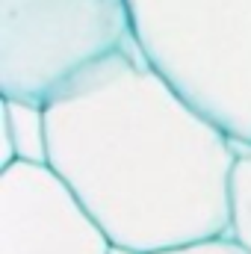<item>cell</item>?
I'll list each match as a JSON object with an SVG mask.
<instances>
[{"label": "cell", "mask_w": 251, "mask_h": 254, "mask_svg": "<svg viewBox=\"0 0 251 254\" xmlns=\"http://www.w3.org/2000/svg\"><path fill=\"white\" fill-rule=\"evenodd\" d=\"M163 254H249L237 240L231 237H219V240H207V243H195L187 249H175V252H163Z\"/></svg>", "instance_id": "52a82bcc"}, {"label": "cell", "mask_w": 251, "mask_h": 254, "mask_svg": "<svg viewBox=\"0 0 251 254\" xmlns=\"http://www.w3.org/2000/svg\"><path fill=\"white\" fill-rule=\"evenodd\" d=\"M12 163H48L45 107L6 101L0 104V169Z\"/></svg>", "instance_id": "5b68a950"}, {"label": "cell", "mask_w": 251, "mask_h": 254, "mask_svg": "<svg viewBox=\"0 0 251 254\" xmlns=\"http://www.w3.org/2000/svg\"><path fill=\"white\" fill-rule=\"evenodd\" d=\"M107 254H139V252H133V249H125V246H110V252Z\"/></svg>", "instance_id": "ba28073f"}, {"label": "cell", "mask_w": 251, "mask_h": 254, "mask_svg": "<svg viewBox=\"0 0 251 254\" xmlns=\"http://www.w3.org/2000/svg\"><path fill=\"white\" fill-rule=\"evenodd\" d=\"M142 51L130 0H0V95L48 107L113 57Z\"/></svg>", "instance_id": "3957f363"}, {"label": "cell", "mask_w": 251, "mask_h": 254, "mask_svg": "<svg viewBox=\"0 0 251 254\" xmlns=\"http://www.w3.org/2000/svg\"><path fill=\"white\" fill-rule=\"evenodd\" d=\"M45 119L48 166L113 246L163 254L228 237L243 148L142 51L89 71Z\"/></svg>", "instance_id": "6da1fadb"}, {"label": "cell", "mask_w": 251, "mask_h": 254, "mask_svg": "<svg viewBox=\"0 0 251 254\" xmlns=\"http://www.w3.org/2000/svg\"><path fill=\"white\" fill-rule=\"evenodd\" d=\"M145 60L251 148V0H130Z\"/></svg>", "instance_id": "7a4b0ae2"}, {"label": "cell", "mask_w": 251, "mask_h": 254, "mask_svg": "<svg viewBox=\"0 0 251 254\" xmlns=\"http://www.w3.org/2000/svg\"><path fill=\"white\" fill-rule=\"evenodd\" d=\"M113 240L48 163L0 169V254H107Z\"/></svg>", "instance_id": "277c9868"}, {"label": "cell", "mask_w": 251, "mask_h": 254, "mask_svg": "<svg viewBox=\"0 0 251 254\" xmlns=\"http://www.w3.org/2000/svg\"><path fill=\"white\" fill-rule=\"evenodd\" d=\"M231 240L251 254V148L240 151L231 181Z\"/></svg>", "instance_id": "8992f818"}]
</instances>
